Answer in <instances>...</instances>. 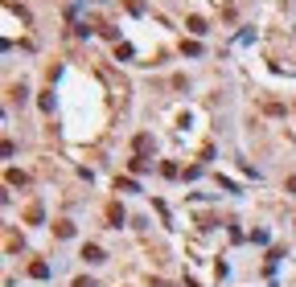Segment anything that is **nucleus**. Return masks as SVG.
<instances>
[{
  "instance_id": "1",
  "label": "nucleus",
  "mask_w": 296,
  "mask_h": 287,
  "mask_svg": "<svg viewBox=\"0 0 296 287\" xmlns=\"http://www.w3.org/2000/svg\"><path fill=\"white\" fill-rule=\"evenodd\" d=\"M82 259H86V263H103V246H95V242L82 246Z\"/></svg>"
},
{
  "instance_id": "2",
  "label": "nucleus",
  "mask_w": 296,
  "mask_h": 287,
  "mask_svg": "<svg viewBox=\"0 0 296 287\" xmlns=\"http://www.w3.org/2000/svg\"><path fill=\"white\" fill-rule=\"evenodd\" d=\"M148 144H153V136H148V132H140V136H136V152L144 156V152H148Z\"/></svg>"
},
{
  "instance_id": "3",
  "label": "nucleus",
  "mask_w": 296,
  "mask_h": 287,
  "mask_svg": "<svg viewBox=\"0 0 296 287\" xmlns=\"http://www.w3.org/2000/svg\"><path fill=\"white\" fill-rule=\"evenodd\" d=\"M29 275H33V279H45V275H50V263H33V267H29Z\"/></svg>"
},
{
  "instance_id": "4",
  "label": "nucleus",
  "mask_w": 296,
  "mask_h": 287,
  "mask_svg": "<svg viewBox=\"0 0 296 287\" xmlns=\"http://www.w3.org/2000/svg\"><path fill=\"white\" fill-rule=\"evenodd\" d=\"M54 234H58V238H70V234H74V226H70V221H58Z\"/></svg>"
},
{
  "instance_id": "5",
  "label": "nucleus",
  "mask_w": 296,
  "mask_h": 287,
  "mask_svg": "<svg viewBox=\"0 0 296 287\" xmlns=\"http://www.w3.org/2000/svg\"><path fill=\"white\" fill-rule=\"evenodd\" d=\"M189 33H206V21L202 17H189Z\"/></svg>"
},
{
  "instance_id": "6",
  "label": "nucleus",
  "mask_w": 296,
  "mask_h": 287,
  "mask_svg": "<svg viewBox=\"0 0 296 287\" xmlns=\"http://www.w3.org/2000/svg\"><path fill=\"white\" fill-rule=\"evenodd\" d=\"M25 221H41V205H29L25 209Z\"/></svg>"
},
{
  "instance_id": "7",
  "label": "nucleus",
  "mask_w": 296,
  "mask_h": 287,
  "mask_svg": "<svg viewBox=\"0 0 296 287\" xmlns=\"http://www.w3.org/2000/svg\"><path fill=\"white\" fill-rule=\"evenodd\" d=\"M74 287H95V283L91 279H74Z\"/></svg>"
},
{
  "instance_id": "8",
  "label": "nucleus",
  "mask_w": 296,
  "mask_h": 287,
  "mask_svg": "<svg viewBox=\"0 0 296 287\" xmlns=\"http://www.w3.org/2000/svg\"><path fill=\"white\" fill-rule=\"evenodd\" d=\"M288 193H296V177H292V181H288Z\"/></svg>"
}]
</instances>
